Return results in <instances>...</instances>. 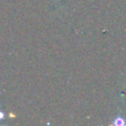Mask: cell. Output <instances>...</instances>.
I'll return each mask as SVG.
<instances>
[{
    "instance_id": "1",
    "label": "cell",
    "mask_w": 126,
    "mask_h": 126,
    "mask_svg": "<svg viewBox=\"0 0 126 126\" xmlns=\"http://www.w3.org/2000/svg\"><path fill=\"white\" fill-rule=\"evenodd\" d=\"M113 124L116 125V126H123V125L126 124V122H125V120H124V118L122 116L118 115L117 117H115V119L113 121Z\"/></svg>"
},
{
    "instance_id": "2",
    "label": "cell",
    "mask_w": 126,
    "mask_h": 126,
    "mask_svg": "<svg viewBox=\"0 0 126 126\" xmlns=\"http://www.w3.org/2000/svg\"><path fill=\"white\" fill-rule=\"evenodd\" d=\"M4 118V113L2 111H0V119H3Z\"/></svg>"
}]
</instances>
